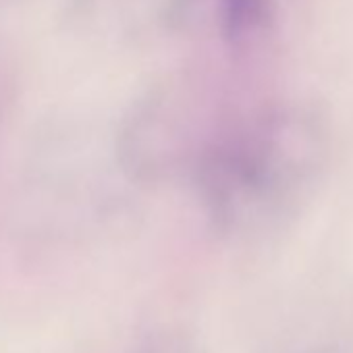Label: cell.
Here are the masks:
<instances>
[{
	"label": "cell",
	"instance_id": "cell-2",
	"mask_svg": "<svg viewBox=\"0 0 353 353\" xmlns=\"http://www.w3.org/2000/svg\"><path fill=\"white\" fill-rule=\"evenodd\" d=\"M168 17L188 38L237 50L262 46L276 30L274 0H168Z\"/></svg>",
	"mask_w": 353,
	"mask_h": 353
},
{
	"label": "cell",
	"instance_id": "cell-1",
	"mask_svg": "<svg viewBox=\"0 0 353 353\" xmlns=\"http://www.w3.org/2000/svg\"><path fill=\"white\" fill-rule=\"evenodd\" d=\"M328 156L322 117L283 104L216 133L196 174L210 221L227 235H264L285 225L318 183Z\"/></svg>",
	"mask_w": 353,
	"mask_h": 353
},
{
	"label": "cell",
	"instance_id": "cell-3",
	"mask_svg": "<svg viewBox=\"0 0 353 353\" xmlns=\"http://www.w3.org/2000/svg\"><path fill=\"white\" fill-rule=\"evenodd\" d=\"M125 353H208L202 341L181 326H158L141 334Z\"/></svg>",
	"mask_w": 353,
	"mask_h": 353
}]
</instances>
